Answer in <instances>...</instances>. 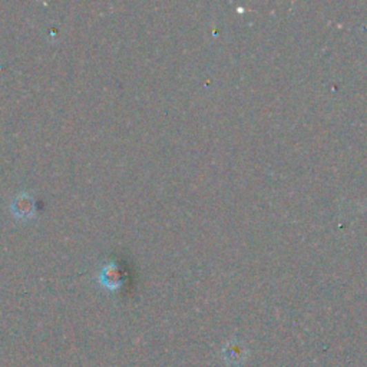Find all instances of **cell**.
Instances as JSON below:
<instances>
[{
    "label": "cell",
    "instance_id": "obj_1",
    "mask_svg": "<svg viewBox=\"0 0 367 367\" xmlns=\"http://www.w3.org/2000/svg\"><path fill=\"white\" fill-rule=\"evenodd\" d=\"M102 281L105 283V286L111 288L119 287V284L122 283V274L118 267H106L102 272Z\"/></svg>",
    "mask_w": 367,
    "mask_h": 367
},
{
    "label": "cell",
    "instance_id": "obj_2",
    "mask_svg": "<svg viewBox=\"0 0 367 367\" xmlns=\"http://www.w3.org/2000/svg\"><path fill=\"white\" fill-rule=\"evenodd\" d=\"M14 210L16 211H23L22 215H26L29 211H32V201L26 197H21L19 199L14 203Z\"/></svg>",
    "mask_w": 367,
    "mask_h": 367
}]
</instances>
